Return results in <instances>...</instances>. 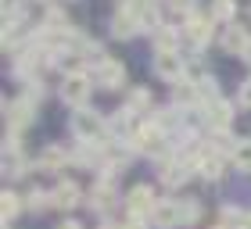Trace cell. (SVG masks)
<instances>
[{"label":"cell","mask_w":251,"mask_h":229,"mask_svg":"<svg viewBox=\"0 0 251 229\" xmlns=\"http://www.w3.org/2000/svg\"><path fill=\"white\" fill-rule=\"evenodd\" d=\"M122 7L140 22V29H151V32L158 29V4L154 0H126Z\"/></svg>","instance_id":"ba28073f"},{"label":"cell","mask_w":251,"mask_h":229,"mask_svg":"<svg viewBox=\"0 0 251 229\" xmlns=\"http://www.w3.org/2000/svg\"><path fill=\"white\" fill-rule=\"evenodd\" d=\"M68 161V154L61 151V147H47V151H43L40 158H36V165L40 168H47V172H54V168H61Z\"/></svg>","instance_id":"44dd1931"},{"label":"cell","mask_w":251,"mask_h":229,"mask_svg":"<svg viewBox=\"0 0 251 229\" xmlns=\"http://www.w3.org/2000/svg\"><path fill=\"white\" fill-rule=\"evenodd\" d=\"M169 4H173L176 11H183V15H187V11L194 7V0H169Z\"/></svg>","instance_id":"f1b7e54d"},{"label":"cell","mask_w":251,"mask_h":229,"mask_svg":"<svg viewBox=\"0 0 251 229\" xmlns=\"http://www.w3.org/2000/svg\"><path fill=\"white\" fill-rule=\"evenodd\" d=\"M241 229H251V226H241Z\"/></svg>","instance_id":"d6a6232c"},{"label":"cell","mask_w":251,"mask_h":229,"mask_svg":"<svg viewBox=\"0 0 251 229\" xmlns=\"http://www.w3.org/2000/svg\"><path fill=\"white\" fill-rule=\"evenodd\" d=\"M233 165L241 168V172H251V140H237V147H233Z\"/></svg>","instance_id":"603a6c76"},{"label":"cell","mask_w":251,"mask_h":229,"mask_svg":"<svg viewBox=\"0 0 251 229\" xmlns=\"http://www.w3.org/2000/svg\"><path fill=\"white\" fill-rule=\"evenodd\" d=\"M18 208H22V197H18V193H4V197H0V219H4V226L18 215Z\"/></svg>","instance_id":"cb8c5ba5"},{"label":"cell","mask_w":251,"mask_h":229,"mask_svg":"<svg viewBox=\"0 0 251 229\" xmlns=\"http://www.w3.org/2000/svg\"><path fill=\"white\" fill-rule=\"evenodd\" d=\"M151 222H154L158 229H176V226H183V201H158Z\"/></svg>","instance_id":"52a82bcc"},{"label":"cell","mask_w":251,"mask_h":229,"mask_svg":"<svg viewBox=\"0 0 251 229\" xmlns=\"http://www.w3.org/2000/svg\"><path fill=\"white\" fill-rule=\"evenodd\" d=\"M133 147L140 154H151V158H162L169 147H165V129H158V125H140V129L133 133Z\"/></svg>","instance_id":"3957f363"},{"label":"cell","mask_w":251,"mask_h":229,"mask_svg":"<svg viewBox=\"0 0 251 229\" xmlns=\"http://www.w3.org/2000/svg\"><path fill=\"white\" fill-rule=\"evenodd\" d=\"M50 201H54V208H61V211L75 208V204H79V186H75L72 179H61L58 186L50 190Z\"/></svg>","instance_id":"7c38bea8"},{"label":"cell","mask_w":251,"mask_h":229,"mask_svg":"<svg viewBox=\"0 0 251 229\" xmlns=\"http://www.w3.org/2000/svg\"><path fill=\"white\" fill-rule=\"evenodd\" d=\"M108 133H111V136H129V140H133V133H136V129H133V114H129V111H119L115 118L108 122Z\"/></svg>","instance_id":"d6986e66"},{"label":"cell","mask_w":251,"mask_h":229,"mask_svg":"<svg viewBox=\"0 0 251 229\" xmlns=\"http://www.w3.org/2000/svg\"><path fill=\"white\" fill-rule=\"evenodd\" d=\"M154 208H158V197H154L151 186H133V190H129V197H126V215H129V219L151 222Z\"/></svg>","instance_id":"7a4b0ae2"},{"label":"cell","mask_w":251,"mask_h":229,"mask_svg":"<svg viewBox=\"0 0 251 229\" xmlns=\"http://www.w3.org/2000/svg\"><path fill=\"white\" fill-rule=\"evenodd\" d=\"M198 219H201V204L198 201H183V226L198 222Z\"/></svg>","instance_id":"4316f807"},{"label":"cell","mask_w":251,"mask_h":229,"mask_svg":"<svg viewBox=\"0 0 251 229\" xmlns=\"http://www.w3.org/2000/svg\"><path fill=\"white\" fill-rule=\"evenodd\" d=\"M194 97H198V86H194L190 79H179V83L173 86V100L176 104H190Z\"/></svg>","instance_id":"d4e9b609"},{"label":"cell","mask_w":251,"mask_h":229,"mask_svg":"<svg viewBox=\"0 0 251 229\" xmlns=\"http://www.w3.org/2000/svg\"><path fill=\"white\" fill-rule=\"evenodd\" d=\"M111 204H115V193H111L108 179H100L94 190H90V208L94 211H111Z\"/></svg>","instance_id":"2e32d148"},{"label":"cell","mask_w":251,"mask_h":229,"mask_svg":"<svg viewBox=\"0 0 251 229\" xmlns=\"http://www.w3.org/2000/svg\"><path fill=\"white\" fill-rule=\"evenodd\" d=\"M237 57H241V61H248V65H251V40L244 43V50H241V54H237Z\"/></svg>","instance_id":"f546056e"},{"label":"cell","mask_w":251,"mask_h":229,"mask_svg":"<svg viewBox=\"0 0 251 229\" xmlns=\"http://www.w3.org/2000/svg\"><path fill=\"white\" fill-rule=\"evenodd\" d=\"M208 18H215V22H233L237 18V4H233V0H212V15Z\"/></svg>","instance_id":"7402d4cb"},{"label":"cell","mask_w":251,"mask_h":229,"mask_svg":"<svg viewBox=\"0 0 251 229\" xmlns=\"http://www.w3.org/2000/svg\"><path fill=\"white\" fill-rule=\"evenodd\" d=\"M248 40H251V36H248V29H241V25L233 22V25L223 32V50H226V54H241Z\"/></svg>","instance_id":"e0dca14e"},{"label":"cell","mask_w":251,"mask_h":229,"mask_svg":"<svg viewBox=\"0 0 251 229\" xmlns=\"http://www.w3.org/2000/svg\"><path fill=\"white\" fill-rule=\"evenodd\" d=\"M72 133L79 136L83 143H100L108 136V122L100 118L97 111H79L72 118Z\"/></svg>","instance_id":"6da1fadb"},{"label":"cell","mask_w":251,"mask_h":229,"mask_svg":"<svg viewBox=\"0 0 251 229\" xmlns=\"http://www.w3.org/2000/svg\"><path fill=\"white\" fill-rule=\"evenodd\" d=\"M97 86H104V90H119V86H126V68H122V61H108L97 68Z\"/></svg>","instance_id":"30bf717a"},{"label":"cell","mask_w":251,"mask_h":229,"mask_svg":"<svg viewBox=\"0 0 251 229\" xmlns=\"http://www.w3.org/2000/svg\"><path fill=\"white\" fill-rule=\"evenodd\" d=\"M154 72L169 83H179V79H187V61L179 57V50H165L154 57Z\"/></svg>","instance_id":"5b68a950"},{"label":"cell","mask_w":251,"mask_h":229,"mask_svg":"<svg viewBox=\"0 0 251 229\" xmlns=\"http://www.w3.org/2000/svg\"><path fill=\"white\" fill-rule=\"evenodd\" d=\"M32 104H36L32 97H18V100H11V104H7V125H11V133H22L32 122Z\"/></svg>","instance_id":"9c48e42d"},{"label":"cell","mask_w":251,"mask_h":229,"mask_svg":"<svg viewBox=\"0 0 251 229\" xmlns=\"http://www.w3.org/2000/svg\"><path fill=\"white\" fill-rule=\"evenodd\" d=\"M248 226H251V219H248Z\"/></svg>","instance_id":"836d02e7"},{"label":"cell","mask_w":251,"mask_h":229,"mask_svg":"<svg viewBox=\"0 0 251 229\" xmlns=\"http://www.w3.org/2000/svg\"><path fill=\"white\" fill-rule=\"evenodd\" d=\"M237 104H241V108H251V79H248V83H241V90H237Z\"/></svg>","instance_id":"83f0119b"},{"label":"cell","mask_w":251,"mask_h":229,"mask_svg":"<svg viewBox=\"0 0 251 229\" xmlns=\"http://www.w3.org/2000/svg\"><path fill=\"white\" fill-rule=\"evenodd\" d=\"M215 229H230V226H215Z\"/></svg>","instance_id":"1f68e13d"},{"label":"cell","mask_w":251,"mask_h":229,"mask_svg":"<svg viewBox=\"0 0 251 229\" xmlns=\"http://www.w3.org/2000/svg\"><path fill=\"white\" fill-rule=\"evenodd\" d=\"M86 97H90V79H86V72H68L65 83H61V100H65V104H72V108H83Z\"/></svg>","instance_id":"277c9868"},{"label":"cell","mask_w":251,"mask_h":229,"mask_svg":"<svg viewBox=\"0 0 251 229\" xmlns=\"http://www.w3.org/2000/svg\"><path fill=\"white\" fill-rule=\"evenodd\" d=\"M58 229H83V226H79V222H61Z\"/></svg>","instance_id":"4dcf8cb0"},{"label":"cell","mask_w":251,"mask_h":229,"mask_svg":"<svg viewBox=\"0 0 251 229\" xmlns=\"http://www.w3.org/2000/svg\"><path fill=\"white\" fill-rule=\"evenodd\" d=\"M126 111H129V114H144V111H151V90H147V86L129 90V97H126Z\"/></svg>","instance_id":"ac0fdd59"},{"label":"cell","mask_w":251,"mask_h":229,"mask_svg":"<svg viewBox=\"0 0 251 229\" xmlns=\"http://www.w3.org/2000/svg\"><path fill=\"white\" fill-rule=\"evenodd\" d=\"M230 118H233V108L226 104V100H215V104H208V111H204V122H208L212 133H226Z\"/></svg>","instance_id":"8fae6325"},{"label":"cell","mask_w":251,"mask_h":229,"mask_svg":"<svg viewBox=\"0 0 251 229\" xmlns=\"http://www.w3.org/2000/svg\"><path fill=\"white\" fill-rule=\"evenodd\" d=\"M212 22H215V18H204V15H190V18H187V25H183V40L190 43L194 50H201L204 43L212 40Z\"/></svg>","instance_id":"8992f818"},{"label":"cell","mask_w":251,"mask_h":229,"mask_svg":"<svg viewBox=\"0 0 251 229\" xmlns=\"http://www.w3.org/2000/svg\"><path fill=\"white\" fill-rule=\"evenodd\" d=\"M4 172L7 176H25L29 172V161L22 151H4Z\"/></svg>","instance_id":"ffe728a7"},{"label":"cell","mask_w":251,"mask_h":229,"mask_svg":"<svg viewBox=\"0 0 251 229\" xmlns=\"http://www.w3.org/2000/svg\"><path fill=\"white\" fill-rule=\"evenodd\" d=\"M179 36H183L179 29L158 25V29L151 32V43H154V50H158V54H165V50H179Z\"/></svg>","instance_id":"9a60e30c"},{"label":"cell","mask_w":251,"mask_h":229,"mask_svg":"<svg viewBox=\"0 0 251 229\" xmlns=\"http://www.w3.org/2000/svg\"><path fill=\"white\" fill-rule=\"evenodd\" d=\"M25 204H29L32 211H43V208H47V204H54V201H50V193H47V190H29Z\"/></svg>","instance_id":"484cf974"},{"label":"cell","mask_w":251,"mask_h":229,"mask_svg":"<svg viewBox=\"0 0 251 229\" xmlns=\"http://www.w3.org/2000/svg\"><path fill=\"white\" fill-rule=\"evenodd\" d=\"M136 29H140V22H136V18L129 15V11H126V7L119 4L115 18H111V36H119V40H129Z\"/></svg>","instance_id":"5bb4252c"},{"label":"cell","mask_w":251,"mask_h":229,"mask_svg":"<svg viewBox=\"0 0 251 229\" xmlns=\"http://www.w3.org/2000/svg\"><path fill=\"white\" fill-rule=\"evenodd\" d=\"M190 172H194L190 161H165V168H162V183H165V186H183V183L190 179Z\"/></svg>","instance_id":"4fadbf2b"}]
</instances>
